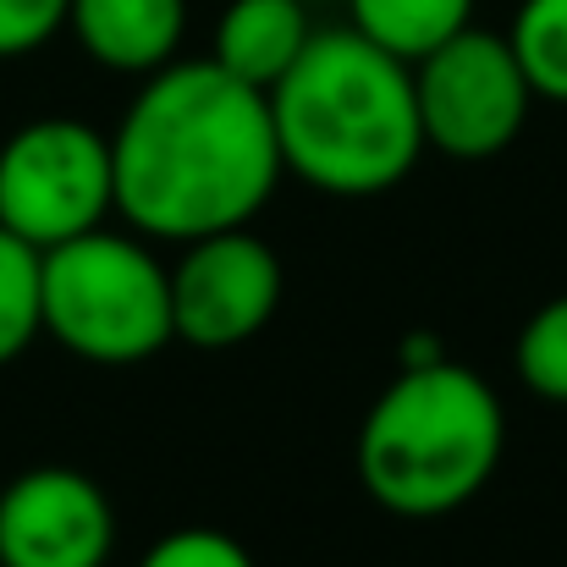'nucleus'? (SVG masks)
I'll use <instances>...</instances> for the list:
<instances>
[{"mask_svg":"<svg viewBox=\"0 0 567 567\" xmlns=\"http://www.w3.org/2000/svg\"><path fill=\"white\" fill-rule=\"evenodd\" d=\"M502 396L441 353L402 364L359 424V480L375 507L408 524L468 507L502 468Z\"/></svg>","mask_w":567,"mask_h":567,"instance_id":"7ed1b4c3","label":"nucleus"},{"mask_svg":"<svg viewBox=\"0 0 567 567\" xmlns=\"http://www.w3.org/2000/svg\"><path fill=\"white\" fill-rule=\"evenodd\" d=\"M474 22V0H348V28L370 44L391 50L396 61H424L435 44Z\"/></svg>","mask_w":567,"mask_h":567,"instance_id":"9b49d317","label":"nucleus"},{"mask_svg":"<svg viewBox=\"0 0 567 567\" xmlns=\"http://www.w3.org/2000/svg\"><path fill=\"white\" fill-rule=\"evenodd\" d=\"M265 100L281 166L320 193L370 198L424 161L413 66L359 28H315Z\"/></svg>","mask_w":567,"mask_h":567,"instance_id":"f03ea898","label":"nucleus"},{"mask_svg":"<svg viewBox=\"0 0 567 567\" xmlns=\"http://www.w3.org/2000/svg\"><path fill=\"white\" fill-rule=\"evenodd\" d=\"M138 567H254L248 557V546L243 540H231L226 529H172V535H161Z\"/></svg>","mask_w":567,"mask_h":567,"instance_id":"2eb2a0df","label":"nucleus"},{"mask_svg":"<svg viewBox=\"0 0 567 567\" xmlns=\"http://www.w3.org/2000/svg\"><path fill=\"white\" fill-rule=\"evenodd\" d=\"M111 546L116 513L89 474L44 463L0 491V567H105Z\"/></svg>","mask_w":567,"mask_h":567,"instance_id":"6e6552de","label":"nucleus"},{"mask_svg":"<svg viewBox=\"0 0 567 567\" xmlns=\"http://www.w3.org/2000/svg\"><path fill=\"white\" fill-rule=\"evenodd\" d=\"M72 0H0V61L50 44L66 28Z\"/></svg>","mask_w":567,"mask_h":567,"instance_id":"dca6fc26","label":"nucleus"},{"mask_svg":"<svg viewBox=\"0 0 567 567\" xmlns=\"http://www.w3.org/2000/svg\"><path fill=\"white\" fill-rule=\"evenodd\" d=\"M513 370L540 402L567 408V292H557L551 303H540L524 320V331L513 342Z\"/></svg>","mask_w":567,"mask_h":567,"instance_id":"4468645a","label":"nucleus"},{"mask_svg":"<svg viewBox=\"0 0 567 567\" xmlns=\"http://www.w3.org/2000/svg\"><path fill=\"white\" fill-rule=\"evenodd\" d=\"M507 44H513L535 100L567 105V0H518Z\"/></svg>","mask_w":567,"mask_h":567,"instance_id":"f8f14e48","label":"nucleus"},{"mask_svg":"<svg viewBox=\"0 0 567 567\" xmlns=\"http://www.w3.org/2000/svg\"><path fill=\"white\" fill-rule=\"evenodd\" d=\"M66 28L105 72L150 78L177 61L188 33V0H72Z\"/></svg>","mask_w":567,"mask_h":567,"instance_id":"1a4fd4ad","label":"nucleus"},{"mask_svg":"<svg viewBox=\"0 0 567 567\" xmlns=\"http://www.w3.org/2000/svg\"><path fill=\"white\" fill-rule=\"evenodd\" d=\"M413 100L424 150L446 161H496L529 122L535 89L507 44V33L463 28L413 61Z\"/></svg>","mask_w":567,"mask_h":567,"instance_id":"423d86ee","label":"nucleus"},{"mask_svg":"<svg viewBox=\"0 0 567 567\" xmlns=\"http://www.w3.org/2000/svg\"><path fill=\"white\" fill-rule=\"evenodd\" d=\"M281 259L259 231L226 226L193 237L172 265V331L183 348L231 353L270 326V315L281 309Z\"/></svg>","mask_w":567,"mask_h":567,"instance_id":"0eeeda50","label":"nucleus"},{"mask_svg":"<svg viewBox=\"0 0 567 567\" xmlns=\"http://www.w3.org/2000/svg\"><path fill=\"white\" fill-rule=\"evenodd\" d=\"M44 337L89 364H144L177 342L172 270L144 237L78 231L39 259Z\"/></svg>","mask_w":567,"mask_h":567,"instance_id":"20e7f679","label":"nucleus"},{"mask_svg":"<svg viewBox=\"0 0 567 567\" xmlns=\"http://www.w3.org/2000/svg\"><path fill=\"white\" fill-rule=\"evenodd\" d=\"M116 209L111 138L78 116H39L0 150V226L39 254L105 226Z\"/></svg>","mask_w":567,"mask_h":567,"instance_id":"39448f33","label":"nucleus"},{"mask_svg":"<svg viewBox=\"0 0 567 567\" xmlns=\"http://www.w3.org/2000/svg\"><path fill=\"white\" fill-rule=\"evenodd\" d=\"M116 209L138 237L193 243L248 226L287 177L270 100L215 61H166L111 133Z\"/></svg>","mask_w":567,"mask_h":567,"instance_id":"f257e3e1","label":"nucleus"},{"mask_svg":"<svg viewBox=\"0 0 567 567\" xmlns=\"http://www.w3.org/2000/svg\"><path fill=\"white\" fill-rule=\"evenodd\" d=\"M309 39H315V22L303 0H226L209 61L226 66L237 83L270 94L276 78L303 55Z\"/></svg>","mask_w":567,"mask_h":567,"instance_id":"9d476101","label":"nucleus"},{"mask_svg":"<svg viewBox=\"0 0 567 567\" xmlns=\"http://www.w3.org/2000/svg\"><path fill=\"white\" fill-rule=\"evenodd\" d=\"M39 248L22 243L17 231L0 226V364H11L39 331H44V309H39Z\"/></svg>","mask_w":567,"mask_h":567,"instance_id":"ddd939ff","label":"nucleus"}]
</instances>
